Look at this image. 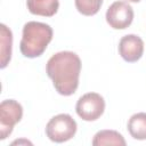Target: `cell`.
Wrapping results in <instances>:
<instances>
[{
  "mask_svg": "<svg viewBox=\"0 0 146 146\" xmlns=\"http://www.w3.org/2000/svg\"><path fill=\"white\" fill-rule=\"evenodd\" d=\"M46 72L59 95L71 96L76 91L79 86L81 59L73 51L56 52L48 59Z\"/></svg>",
  "mask_w": 146,
  "mask_h": 146,
  "instance_id": "1",
  "label": "cell"
},
{
  "mask_svg": "<svg viewBox=\"0 0 146 146\" xmlns=\"http://www.w3.org/2000/svg\"><path fill=\"white\" fill-rule=\"evenodd\" d=\"M52 29L41 22L31 21L23 26L19 43L21 52L24 57L35 58L41 56L52 40Z\"/></svg>",
  "mask_w": 146,
  "mask_h": 146,
  "instance_id": "2",
  "label": "cell"
},
{
  "mask_svg": "<svg viewBox=\"0 0 146 146\" xmlns=\"http://www.w3.org/2000/svg\"><path fill=\"white\" fill-rule=\"evenodd\" d=\"M75 120L66 113L52 116L46 125V135L54 143H64L72 139L76 132Z\"/></svg>",
  "mask_w": 146,
  "mask_h": 146,
  "instance_id": "3",
  "label": "cell"
},
{
  "mask_svg": "<svg viewBox=\"0 0 146 146\" xmlns=\"http://www.w3.org/2000/svg\"><path fill=\"white\" fill-rule=\"evenodd\" d=\"M76 114L84 121L99 119L105 111V100L97 92H87L81 96L75 105Z\"/></svg>",
  "mask_w": 146,
  "mask_h": 146,
  "instance_id": "4",
  "label": "cell"
},
{
  "mask_svg": "<svg viewBox=\"0 0 146 146\" xmlns=\"http://www.w3.org/2000/svg\"><path fill=\"white\" fill-rule=\"evenodd\" d=\"M23 116V107L15 99H6L0 104V139H6Z\"/></svg>",
  "mask_w": 146,
  "mask_h": 146,
  "instance_id": "5",
  "label": "cell"
},
{
  "mask_svg": "<svg viewBox=\"0 0 146 146\" xmlns=\"http://www.w3.org/2000/svg\"><path fill=\"white\" fill-rule=\"evenodd\" d=\"M106 22L114 30H124L133 21V9L128 1H115L106 10Z\"/></svg>",
  "mask_w": 146,
  "mask_h": 146,
  "instance_id": "6",
  "label": "cell"
},
{
  "mask_svg": "<svg viewBox=\"0 0 146 146\" xmlns=\"http://www.w3.org/2000/svg\"><path fill=\"white\" fill-rule=\"evenodd\" d=\"M144 52V41L136 34H127L119 42V54L128 63L139 60Z\"/></svg>",
  "mask_w": 146,
  "mask_h": 146,
  "instance_id": "7",
  "label": "cell"
},
{
  "mask_svg": "<svg viewBox=\"0 0 146 146\" xmlns=\"http://www.w3.org/2000/svg\"><path fill=\"white\" fill-rule=\"evenodd\" d=\"M27 9L33 15L51 17L54 16L58 8L59 1L58 0H26Z\"/></svg>",
  "mask_w": 146,
  "mask_h": 146,
  "instance_id": "8",
  "label": "cell"
},
{
  "mask_svg": "<svg viewBox=\"0 0 146 146\" xmlns=\"http://www.w3.org/2000/svg\"><path fill=\"white\" fill-rule=\"evenodd\" d=\"M13 33L5 24L0 25V67L5 68L11 58Z\"/></svg>",
  "mask_w": 146,
  "mask_h": 146,
  "instance_id": "9",
  "label": "cell"
},
{
  "mask_svg": "<svg viewBox=\"0 0 146 146\" xmlns=\"http://www.w3.org/2000/svg\"><path fill=\"white\" fill-rule=\"evenodd\" d=\"M91 144L94 146H103V145L124 146L127 143L123 136L115 130H100L94 136Z\"/></svg>",
  "mask_w": 146,
  "mask_h": 146,
  "instance_id": "10",
  "label": "cell"
},
{
  "mask_svg": "<svg viewBox=\"0 0 146 146\" xmlns=\"http://www.w3.org/2000/svg\"><path fill=\"white\" fill-rule=\"evenodd\" d=\"M128 131L132 138L138 140L146 139V113L139 112L133 115L128 121Z\"/></svg>",
  "mask_w": 146,
  "mask_h": 146,
  "instance_id": "11",
  "label": "cell"
},
{
  "mask_svg": "<svg viewBox=\"0 0 146 146\" xmlns=\"http://www.w3.org/2000/svg\"><path fill=\"white\" fill-rule=\"evenodd\" d=\"M74 3L80 14L84 16H92L99 11L103 0H74Z\"/></svg>",
  "mask_w": 146,
  "mask_h": 146,
  "instance_id": "12",
  "label": "cell"
},
{
  "mask_svg": "<svg viewBox=\"0 0 146 146\" xmlns=\"http://www.w3.org/2000/svg\"><path fill=\"white\" fill-rule=\"evenodd\" d=\"M129 2H139L140 0H128Z\"/></svg>",
  "mask_w": 146,
  "mask_h": 146,
  "instance_id": "13",
  "label": "cell"
}]
</instances>
